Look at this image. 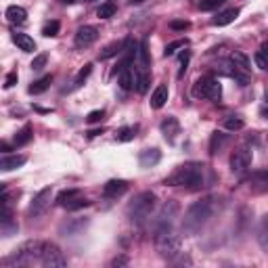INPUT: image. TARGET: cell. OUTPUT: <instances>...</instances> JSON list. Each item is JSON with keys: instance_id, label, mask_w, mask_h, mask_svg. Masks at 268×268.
Listing matches in <instances>:
<instances>
[{"instance_id": "45", "label": "cell", "mask_w": 268, "mask_h": 268, "mask_svg": "<svg viewBox=\"0 0 268 268\" xmlns=\"http://www.w3.org/2000/svg\"><path fill=\"white\" fill-rule=\"evenodd\" d=\"M86 134H88V138H95V136H98V134H103V128H96V130H88Z\"/></svg>"}, {"instance_id": "9", "label": "cell", "mask_w": 268, "mask_h": 268, "mask_svg": "<svg viewBox=\"0 0 268 268\" xmlns=\"http://www.w3.org/2000/svg\"><path fill=\"white\" fill-rule=\"evenodd\" d=\"M40 264L46 268H63V266H67V258L63 256V251L55 243H44Z\"/></svg>"}, {"instance_id": "52", "label": "cell", "mask_w": 268, "mask_h": 268, "mask_svg": "<svg viewBox=\"0 0 268 268\" xmlns=\"http://www.w3.org/2000/svg\"><path fill=\"white\" fill-rule=\"evenodd\" d=\"M86 2H93V0H86Z\"/></svg>"}, {"instance_id": "16", "label": "cell", "mask_w": 268, "mask_h": 268, "mask_svg": "<svg viewBox=\"0 0 268 268\" xmlns=\"http://www.w3.org/2000/svg\"><path fill=\"white\" fill-rule=\"evenodd\" d=\"M159 161H161V151L159 149H145L138 155L140 168H153V166H157Z\"/></svg>"}, {"instance_id": "12", "label": "cell", "mask_w": 268, "mask_h": 268, "mask_svg": "<svg viewBox=\"0 0 268 268\" xmlns=\"http://www.w3.org/2000/svg\"><path fill=\"white\" fill-rule=\"evenodd\" d=\"M96 38H98V30H96L95 25H82L80 30L76 32L74 42H76L77 48H88V46L95 44Z\"/></svg>"}, {"instance_id": "40", "label": "cell", "mask_w": 268, "mask_h": 268, "mask_svg": "<svg viewBox=\"0 0 268 268\" xmlns=\"http://www.w3.org/2000/svg\"><path fill=\"white\" fill-rule=\"evenodd\" d=\"M103 117H105V111L103 109H95V111H90V114L86 115V122L88 124H96V122H101Z\"/></svg>"}, {"instance_id": "47", "label": "cell", "mask_w": 268, "mask_h": 268, "mask_svg": "<svg viewBox=\"0 0 268 268\" xmlns=\"http://www.w3.org/2000/svg\"><path fill=\"white\" fill-rule=\"evenodd\" d=\"M0 147H2V151H4V153H9V151H11L9 143H4V140H2V143H0Z\"/></svg>"}, {"instance_id": "50", "label": "cell", "mask_w": 268, "mask_h": 268, "mask_svg": "<svg viewBox=\"0 0 268 268\" xmlns=\"http://www.w3.org/2000/svg\"><path fill=\"white\" fill-rule=\"evenodd\" d=\"M262 115H264V117H268V107H264V109H262Z\"/></svg>"}, {"instance_id": "51", "label": "cell", "mask_w": 268, "mask_h": 268, "mask_svg": "<svg viewBox=\"0 0 268 268\" xmlns=\"http://www.w3.org/2000/svg\"><path fill=\"white\" fill-rule=\"evenodd\" d=\"M264 98H266V105H268V90H266V95H264Z\"/></svg>"}, {"instance_id": "46", "label": "cell", "mask_w": 268, "mask_h": 268, "mask_svg": "<svg viewBox=\"0 0 268 268\" xmlns=\"http://www.w3.org/2000/svg\"><path fill=\"white\" fill-rule=\"evenodd\" d=\"M260 53H264V55H266V57H268V42H264V44H262V46H260Z\"/></svg>"}, {"instance_id": "41", "label": "cell", "mask_w": 268, "mask_h": 268, "mask_svg": "<svg viewBox=\"0 0 268 268\" xmlns=\"http://www.w3.org/2000/svg\"><path fill=\"white\" fill-rule=\"evenodd\" d=\"M46 59H48V57H46L44 53L38 55V57H34V61H32V69H34V72H40V69L46 65Z\"/></svg>"}, {"instance_id": "49", "label": "cell", "mask_w": 268, "mask_h": 268, "mask_svg": "<svg viewBox=\"0 0 268 268\" xmlns=\"http://www.w3.org/2000/svg\"><path fill=\"white\" fill-rule=\"evenodd\" d=\"M145 0H130V4H143Z\"/></svg>"}, {"instance_id": "11", "label": "cell", "mask_w": 268, "mask_h": 268, "mask_svg": "<svg viewBox=\"0 0 268 268\" xmlns=\"http://www.w3.org/2000/svg\"><path fill=\"white\" fill-rule=\"evenodd\" d=\"M51 197H53V189L46 187L42 189V191H38L36 195H34V199L30 203V210H27V214H30L32 218H38L46 211V208L51 206Z\"/></svg>"}, {"instance_id": "42", "label": "cell", "mask_w": 268, "mask_h": 268, "mask_svg": "<svg viewBox=\"0 0 268 268\" xmlns=\"http://www.w3.org/2000/svg\"><path fill=\"white\" fill-rule=\"evenodd\" d=\"M15 84H17V72H11L4 77V88H13Z\"/></svg>"}, {"instance_id": "17", "label": "cell", "mask_w": 268, "mask_h": 268, "mask_svg": "<svg viewBox=\"0 0 268 268\" xmlns=\"http://www.w3.org/2000/svg\"><path fill=\"white\" fill-rule=\"evenodd\" d=\"M249 185L256 193H264L268 191V170H258L249 176Z\"/></svg>"}, {"instance_id": "34", "label": "cell", "mask_w": 268, "mask_h": 268, "mask_svg": "<svg viewBox=\"0 0 268 268\" xmlns=\"http://www.w3.org/2000/svg\"><path fill=\"white\" fill-rule=\"evenodd\" d=\"M243 126H245V122H243L241 117H229L227 122H224V128H227V130H230V132L243 130Z\"/></svg>"}, {"instance_id": "14", "label": "cell", "mask_w": 268, "mask_h": 268, "mask_svg": "<svg viewBox=\"0 0 268 268\" xmlns=\"http://www.w3.org/2000/svg\"><path fill=\"white\" fill-rule=\"evenodd\" d=\"M128 191V182L126 180H109L107 185L103 187V195L107 197V199H117L119 195H124Z\"/></svg>"}, {"instance_id": "2", "label": "cell", "mask_w": 268, "mask_h": 268, "mask_svg": "<svg viewBox=\"0 0 268 268\" xmlns=\"http://www.w3.org/2000/svg\"><path fill=\"white\" fill-rule=\"evenodd\" d=\"M214 211H216L214 197H206V199H201V201L191 203L189 210L185 211V218H182V230L189 232V235L199 232L210 222V218L214 216Z\"/></svg>"}, {"instance_id": "31", "label": "cell", "mask_w": 268, "mask_h": 268, "mask_svg": "<svg viewBox=\"0 0 268 268\" xmlns=\"http://www.w3.org/2000/svg\"><path fill=\"white\" fill-rule=\"evenodd\" d=\"M115 9H117V4L114 2V0H105V2L98 6V11H96V15L101 17V19H109V17H114L115 15Z\"/></svg>"}, {"instance_id": "22", "label": "cell", "mask_w": 268, "mask_h": 268, "mask_svg": "<svg viewBox=\"0 0 268 268\" xmlns=\"http://www.w3.org/2000/svg\"><path fill=\"white\" fill-rule=\"evenodd\" d=\"M13 42H15L19 46V51H23V53L36 51V42H34V38L27 36V34H13Z\"/></svg>"}, {"instance_id": "23", "label": "cell", "mask_w": 268, "mask_h": 268, "mask_svg": "<svg viewBox=\"0 0 268 268\" xmlns=\"http://www.w3.org/2000/svg\"><path fill=\"white\" fill-rule=\"evenodd\" d=\"M227 143H229V134H224V132H218V130H216L214 134H211V138H210V153H211V155L218 153V151H220Z\"/></svg>"}, {"instance_id": "28", "label": "cell", "mask_w": 268, "mask_h": 268, "mask_svg": "<svg viewBox=\"0 0 268 268\" xmlns=\"http://www.w3.org/2000/svg\"><path fill=\"white\" fill-rule=\"evenodd\" d=\"M0 229H2V235H4V237H11V235H15V232L19 230L17 222L13 220V214H4V216H2V222H0Z\"/></svg>"}, {"instance_id": "39", "label": "cell", "mask_w": 268, "mask_h": 268, "mask_svg": "<svg viewBox=\"0 0 268 268\" xmlns=\"http://www.w3.org/2000/svg\"><path fill=\"white\" fill-rule=\"evenodd\" d=\"M88 206H90V201L86 199V197H77L76 201L69 203L67 210H69V211H76V210H82V208H88Z\"/></svg>"}, {"instance_id": "15", "label": "cell", "mask_w": 268, "mask_h": 268, "mask_svg": "<svg viewBox=\"0 0 268 268\" xmlns=\"http://www.w3.org/2000/svg\"><path fill=\"white\" fill-rule=\"evenodd\" d=\"M27 161L25 155H9V153H4L2 155V159H0V170L2 172H13V170H17V168H21Z\"/></svg>"}, {"instance_id": "1", "label": "cell", "mask_w": 268, "mask_h": 268, "mask_svg": "<svg viewBox=\"0 0 268 268\" xmlns=\"http://www.w3.org/2000/svg\"><path fill=\"white\" fill-rule=\"evenodd\" d=\"M166 187H187L191 191H197L206 185V166L197 164V161H189L178 168H174L172 174L164 178Z\"/></svg>"}, {"instance_id": "3", "label": "cell", "mask_w": 268, "mask_h": 268, "mask_svg": "<svg viewBox=\"0 0 268 268\" xmlns=\"http://www.w3.org/2000/svg\"><path fill=\"white\" fill-rule=\"evenodd\" d=\"M42 249H44V243L42 241H25L23 245L11 253L9 258L4 260V266H32L34 262H40L42 260Z\"/></svg>"}, {"instance_id": "20", "label": "cell", "mask_w": 268, "mask_h": 268, "mask_svg": "<svg viewBox=\"0 0 268 268\" xmlns=\"http://www.w3.org/2000/svg\"><path fill=\"white\" fill-rule=\"evenodd\" d=\"M239 17V9H227V11H222V13H218V15L211 19V25H216V27H224V25H229L232 23Z\"/></svg>"}, {"instance_id": "37", "label": "cell", "mask_w": 268, "mask_h": 268, "mask_svg": "<svg viewBox=\"0 0 268 268\" xmlns=\"http://www.w3.org/2000/svg\"><path fill=\"white\" fill-rule=\"evenodd\" d=\"M189 61H191V51H185L180 55V69H178V77H185L187 74V67H189Z\"/></svg>"}, {"instance_id": "24", "label": "cell", "mask_w": 268, "mask_h": 268, "mask_svg": "<svg viewBox=\"0 0 268 268\" xmlns=\"http://www.w3.org/2000/svg\"><path fill=\"white\" fill-rule=\"evenodd\" d=\"M77 197H82V193H80V189H69V191H61L59 195H57V203L61 208H65L67 210V206L72 201H76Z\"/></svg>"}, {"instance_id": "29", "label": "cell", "mask_w": 268, "mask_h": 268, "mask_svg": "<svg viewBox=\"0 0 268 268\" xmlns=\"http://www.w3.org/2000/svg\"><path fill=\"white\" fill-rule=\"evenodd\" d=\"M136 132H138V126H126V128H119L115 132V138L119 143H130V140H134V136H136Z\"/></svg>"}, {"instance_id": "8", "label": "cell", "mask_w": 268, "mask_h": 268, "mask_svg": "<svg viewBox=\"0 0 268 268\" xmlns=\"http://www.w3.org/2000/svg\"><path fill=\"white\" fill-rule=\"evenodd\" d=\"M176 214H178V203H176V201H166L164 208L159 210L157 218H155L153 224H151L155 235H157V232H164V230H170L172 224H174Z\"/></svg>"}, {"instance_id": "36", "label": "cell", "mask_w": 268, "mask_h": 268, "mask_svg": "<svg viewBox=\"0 0 268 268\" xmlns=\"http://www.w3.org/2000/svg\"><path fill=\"white\" fill-rule=\"evenodd\" d=\"M227 0H201L199 2V9L201 11H214V9H218V6H222Z\"/></svg>"}, {"instance_id": "48", "label": "cell", "mask_w": 268, "mask_h": 268, "mask_svg": "<svg viewBox=\"0 0 268 268\" xmlns=\"http://www.w3.org/2000/svg\"><path fill=\"white\" fill-rule=\"evenodd\" d=\"M63 4H74V2H80V0H61Z\"/></svg>"}, {"instance_id": "27", "label": "cell", "mask_w": 268, "mask_h": 268, "mask_svg": "<svg viewBox=\"0 0 268 268\" xmlns=\"http://www.w3.org/2000/svg\"><path fill=\"white\" fill-rule=\"evenodd\" d=\"M51 82H53V76H42L40 80H36L30 88H27V93L30 95H42L48 86H51Z\"/></svg>"}, {"instance_id": "33", "label": "cell", "mask_w": 268, "mask_h": 268, "mask_svg": "<svg viewBox=\"0 0 268 268\" xmlns=\"http://www.w3.org/2000/svg\"><path fill=\"white\" fill-rule=\"evenodd\" d=\"M189 46V40L187 38H180V40H174V42H170V44L166 46V51H164V55L166 57H172V55L176 53V51H180V48H187Z\"/></svg>"}, {"instance_id": "19", "label": "cell", "mask_w": 268, "mask_h": 268, "mask_svg": "<svg viewBox=\"0 0 268 268\" xmlns=\"http://www.w3.org/2000/svg\"><path fill=\"white\" fill-rule=\"evenodd\" d=\"M258 245L264 253H268V211L260 218V224H258Z\"/></svg>"}, {"instance_id": "38", "label": "cell", "mask_w": 268, "mask_h": 268, "mask_svg": "<svg viewBox=\"0 0 268 268\" xmlns=\"http://www.w3.org/2000/svg\"><path fill=\"white\" fill-rule=\"evenodd\" d=\"M253 63H256V67L262 69V72H266V69H268V57H266L264 53H256V55H253Z\"/></svg>"}, {"instance_id": "18", "label": "cell", "mask_w": 268, "mask_h": 268, "mask_svg": "<svg viewBox=\"0 0 268 268\" xmlns=\"http://www.w3.org/2000/svg\"><path fill=\"white\" fill-rule=\"evenodd\" d=\"M6 19H9L11 23H15V25H23L27 21V11L23 9V6L11 4L9 9H6Z\"/></svg>"}, {"instance_id": "35", "label": "cell", "mask_w": 268, "mask_h": 268, "mask_svg": "<svg viewBox=\"0 0 268 268\" xmlns=\"http://www.w3.org/2000/svg\"><path fill=\"white\" fill-rule=\"evenodd\" d=\"M59 21H51V23H46L44 27H42V34H44L46 38H53V36H57L59 34Z\"/></svg>"}, {"instance_id": "30", "label": "cell", "mask_w": 268, "mask_h": 268, "mask_svg": "<svg viewBox=\"0 0 268 268\" xmlns=\"http://www.w3.org/2000/svg\"><path fill=\"white\" fill-rule=\"evenodd\" d=\"M86 220H82V218H80V220H72V222H65V224H63V227H61V232H63V235H76V232H80L84 227H86Z\"/></svg>"}, {"instance_id": "21", "label": "cell", "mask_w": 268, "mask_h": 268, "mask_svg": "<svg viewBox=\"0 0 268 268\" xmlns=\"http://www.w3.org/2000/svg\"><path fill=\"white\" fill-rule=\"evenodd\" d=\"M168 95H170V93H168V86H166V84H159V86L153 90V95H151V101H149L151 107L153 109H161L166 105V101H168Z\"/></svg>"}, {"instance_id": "25", "label": "cell", "mask_w": 268, "mask_h": 268, "mask_svg": "<svg viewBox=\"0 0 268 268\" xmlns=\"http://www.w3.org/2000/svg\"><path fill=\"white\" fill-rule=\"evenodd\" d=\"M126 48V42H114V44H109V46H105L101 53H98V59L105 61V59H111V57H115V55H119Z\"/></svg>"}, {"instance_id": "13", "label": "cell", "mask_w": 268, "mask_h": 268, "mask_svg": "<svg viewBox=\"0 0 268 268\" xmlns=\"http://www.w3.org/2000/svg\"><path fill=\"white\" fill-rule=\"evenodd\" d=\"M159 130H161V134H164V138L168 140V143H174L176 136L180 134V122L174 115H168V117L161 119Z\"/></svg>"}, {"instance_id": "5", "label": "cell", "mask_w": 268, "mask_h": 268, "mask_svg": "<svg viewBox=\"0 0 268 268\" xmlns=\"http://www.w3.org/2000/svg\"><path fill=\"white\" fill-rule=\"evenodd\" d=\"M155 249L164 260L172 262L176 260V256L180 253V237L174 235L172 230H164L155 235Z\"/></svg>"}, {"instance_id": "43", "label": "cell", "mask_w": 268, "mask_h": 268, "mask_svg": "<svg viewBox=\"0 0 268 268\" xmlns=\"http://www.w3.org/2000/svg\"><path fill=\"white\" fill-rule=\"evenodd\" d=\"M189 25H191L189 21H172L170 23L172 30H189Z\"/></svg>"}, {"instance_id": "4", "label": "cell", "mask_w": 268, "mask_h": 268, "mask_svg": "<svg viewBox=\"0 0 268 268\" xmlns=\"http://www.w3.org/2000/svg\"><path fill=\"white\" fill-rule=\"evenodd\" d=\"M155 201H157L155 193H151V191L138 193V195L130 201V206H128V216H130V220H132L134 224H143V222H147V218H149L151 211L155 210Z\"/></svg>"}, {"instance_id": "32", "label": "cell", "mask_w": 268, "mask_h": 268, "mask_svg": "<svg viewBox=\"0 0 268 268\" xmlns=\"http://www.w3.org/2000/svg\"><path fill=\"white\" fill-rule=\"evenodd\" d=\"M93 74V63H86V65H84L80 72H77V76H76V80H74V86H72V90L74 88H80L82 84H84V80H86V77Z\"/></svg>"}, {"instance_id": "10", "label": "cell", "mask_w": 268, "mask_h": 268, "mask_svg": "<svg viewBox=\"0 0 268 268\" xmlns=\"http://www.w3.org/2000/svg\"><path fill=\"white\" fill-rule=\"evenodd\" d=\"M251 159H253L251 149H248V147H239V149H235L230 155V170L235 174H243L245 170H249Z\"/></svg>"}, {"instance_id": "7", "label": "cell", "mask_w": 268, "mask_h": 268, "mask_svg": "<svg viewBox=\"0 0 268 268\" xmlns=\"http://www.w3.org/2000/svg\"><path fill=\"white\" fill-rule=\"evenodd\" d=\"M230 63L235 67V77L232 80L239 82V86H248L251 80V61L248 55H243L241 51L230 53Z\"/></svg>"}, {"instance_id": "44", "label": "cell", "mask_w": 268, "mask_h": 268, "mask_svg": "<svg viewBox=\"0 0 268 268\" xmlns=\"http://www.w3.org/2000/svg\"><path fill=\"white\" fill-rule=\"evenodd\" d=\"M126 264H128V258L126 256H119V258L111 260V266H126Z\"/></svg>"}, {"instance_id": "26", "label": "cell", "mask_w": 268, "mask_h": 268, "mask_svg": "<svg viewBox=\"0 0 268 268\" xmlns=\"http://www.w3.org/2000/svg\"><path fill=\"white\" fill-rule=\"evenodd\" d=\"M32 138H34V128L27 124V126H23V128L15 134V147H25Z\"/></svg>"}, {"instance_id": "6", "label": "cell", "mask_w": 268, "mask_h": 268, "mask_svg": "<svg viewBox=\"0 0 268 268\" xmlns=\"http://www.w3.org/2000/svg\"><path fill=\"white\" fill-rule=\"evenodd\" d=\"M193 95L210 98V101H220L222 98V84L218 82L214 76H201L193 86Z\"/></svg>"}]
</instances>
